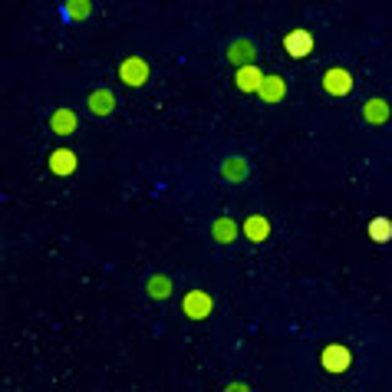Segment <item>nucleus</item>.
I'll return each mask as SVG.
<instances>
[{"instance_id": "1", "label": "nucleus", "mask_w": 392, "mask_h": 392, "mask_svg": "<svg viewBox=\"0 0 392 392\" xmlns=\"http://www.w3.org/2000/svg\"><path fill=\"white\" fill-rule=\"evenodd\" d=\"M119 79L129 86H145L149 83V63L142 56H126L119 63Z\"/></svg>"}, {"instance_id": "2", "label": "nucleus", "mask_w": 392, "mask_h": 392, "mask_svg": "<svg viewBox=\"0 0 392 392\" xmlns=\"http://www.w3.org/2000/svg\"><path fill=\"white\" fill-rule=\"evenodd\" d=\"M320 363H323L327 372H346L349 363H353V353H349V346H343V343H330V346L323 349Z\"/></svg>"}, {"instance_id": "3", "label": "nucleus", "mask_w": 392, "mask_h": 392, "mask_svg": "<svg viewBox=\"0 0 392 392\" xmlns=\"http://www.w3.org/2000/svg\"><path fill=\"white\" fill-rule=\"evenodd\" d=\"M283 50L287 56H294V60H304V56L313 53V33L310 30H290L283 36Z\"/></svg>"}, {"instance_id": "4", "label": "nucleus", "mask_w": 392, "mask_h": 392, "mask_svg": "<svg viewBox=\"0 0 392 392\" xmlns=\"http://www.w3.org/2000/svg\"><path fill=\"white\" fill-rule=\"evenodd\" d=\"M323 89H327L330 96H346L349 89H353V76H349L346 69H327L323 73Z\"/></svg>"}, {"instance_id": "5", "label": "nucleus", "mask_w": 392, "mask_h": 392, "mask_svg": "<svg viewBox=\"0 0 392 392\" xmlns=\"http://www.w3.org/2000/svg\"><path fill=\"white\" fill-rule=\"evenodd\" d=\"M211 297L205 294V290H191V294L185 297V313L191 316V320H205V316H211Z\"/></svg>"}, {"instance_id": "6", "label": "nucleus", "mask_w": 392, "mask_h": 392, "mask_svg": "<svg viewBox=\"0 0 392 392\" xmlns=\"http://www.w3.org/2000/svg\"><path fill=\"white\" fill-rule=\"evenodd\" d=\"M261 79H264L261 69H257L254 63H248V66H238V76H234V83H238L241 93H257V89H261Z\"/></svg>"}, {"instance_id": "7", "label": "nucleus", "mask_w": 392, "mask_h": 392, "mask_svg": "<svg viewBox=\"0 0 392 392\" xmlns=\"http://www.w3.org/2000/svg\"><path fill=\"white\" fill-rule=\"evenodd\" d=\"M50 172L53 175H73L76 172V152H69V149H56L53 155H50Z\"/></svg>"}, {"instance_id": "8", "label": "nucleus", "mask_w": 392, "mask_h": 392, "mask_svg": "<svg viewBox=\"0 0 392 392\" xmlns=\"http://www.w3.org/2000/svg\"><path fill=\"white\" fill-rule=\"evenodd\" d=\"M244 234H248V241H254V244H264V241L271 238V221L264 218V215H251V218L244 221Z\"/></svg>"}, {"instance_id": "9", "label": "nucleus", "mask_w": 392, "mask_h": 392, "mask_svg": "<svg viewBox=\"0 0 392 392\" xmlns=\"http://www.w3.org/2000/svg\"><path fill=\"white\" fill-rule=\"evenodd\" d=\"M76 112H69V109H56L53 116H50V129L56 132V135H73L76 132Z\"/></svg>"}, {"instance_id": "10", "label": "nucleus", "mask_w": 392, "mask_h": 392, "mask_svg": "<svg viewBox=\"0 0 392 392\" xmlns=\"http://www.w3.org/2000/svg\"><path fill=\"white\" fill-rule=\"evenodd\" d=\"M112 106H116V96H112L109 89H96V93L89 96V112H93V116H109Z\"/></svg>"}, {"instance_id": "11", "label": "nucleus", "mask_w": 392, "mask_h": 392, "mask_svg": "<svg viewBox=\"0 0 392 392\" xmlns=\"http://www.w3.org/2000/svg\"><path fill=\"white\" fill-rule=\"evenodd\" d=\"M363 116H366V122H372V126H382V122L389 119V102H386V99H372V102H366Z\"/></svg>"}, {"instance_id": "12", "label": "nucleus", "mask_w": 392, "mask_h": 392, "mask_svg": "<svg viewBox=\"0 0 392 392\" xmlns=\"http://www.w3.org/2000/svg\"><path fill=\"white\" fill-rule=\"evenodd\" d=\"M283 76H264L261 79V89H257V93H261V99H267V102H277V99L283 96Z\"/></svg>"}, {"instance_id": "13", "label": "nucleus", "mask_w": 392, "mask_h": 392, "mask_svg": "<svg viewBox=\"0 0 392 392\" xmlns=\"http://www.w3.org/2000/svg\"><path fill=\"white\" fill-rule=\"evenodd\" d=\"M251 56H254V43H251V40H238V43L228 50V60H231V63H238V66H248V63H251Z\"/></svg>"}, {"instance_id": "14", "label": "nucleus", "mask_w": 392, "mask_h": 392, "mask_svg": "<svg viewBox=\"0 0 392 392\" xmlns=\"http://www.w3.org/2000/svg\"><path fill=\"white\" fill-rule=\"evenodd\" d=\"M370 238L376 244H389L392 241V221L389 218H372L370 221Z\"/></svg>"}, {"instance_id": "15", "label": "nucleus", "mask_w": 392, "mask_h": 392, "mask_svg": "<svg viewBox=\"0 0 392 392\" xmlns=\"http://www.w3.org/2000/svg\"><path fill=\"white\" fill-rule=\"evenodd\" d=\"M238 238V224L231 218H221L218 224H215V241H221V244H228V241Z\"/></svg>"}, {"instance_id": "16", "label": "nucleus", "mask_w": 392, "mask_h": 392, "mask_svg": "<svg viewBox=\"0 0 392 392\" xmlns=\"http://www.w3.org/2000/svg\"><path fill=\"white\" fill-rule=\"evenodd\" d=\"M145 290H149L152 297H165L168 290H172V281H168V277H162V273H155V277H149Z\"/></svg>"}, {"instance_id": "17", "label": "nucleus", "mask_w": 392, "mask_h": 392, "mask_svg": "<svg viewBox=\"0 0 392 392\" xmlns=\"http://www.w3.org/2000/svg\"><path fill=\"white\" fill-rule=\"evenodd\" d=\"M89 7H93L89 0H66V13H69L73 20H83V17L89 13Z\"/></svg>"}, {"instance_id": "18", "label": "nucleus", "mask_w": 392, "mask_h": 392, "mask_svg": "<svg viewBox=\"0 0 392 392\" xmlns=\"http://www.w3.org/2000/svg\"><path fill=\"white\" fill-rule=\"evenodd\" d=\"M244 172H248L244 158H231V162L221 168V175H224V178H244Z\"/></svg>"}]
</instances>
